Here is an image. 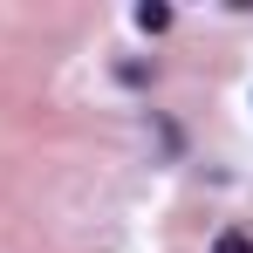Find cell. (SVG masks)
Here are the masks:
<instances>
[{"instance_id":"obj_2","label":"cell","mask_w":253,"mask_h":253,"mask_svg":"<svg viewBox=\"0 0 253 253\" xmlns=\"http://www.w3.org/2000/svg\"><path fill=\"white\" fill-rule=\"evenodd\" d=\"M212 253H253V240H247V233H219V240H212Z\"/></svg>"},{"instance_id":"obj_1","label":"cell","mask_w":253,"mask_h":253,"mask_svg":"<svg viewBox=\"0 0 253 253\" xmlns=\"http://www.w3.org/2000/svg\"><path fill=\"white\" fill-rule=\"evenodd\" d=\"M137 28H144V35H165V28H171V7H165V0H144V7H137Z\"/></svg>"}]
</instances>
